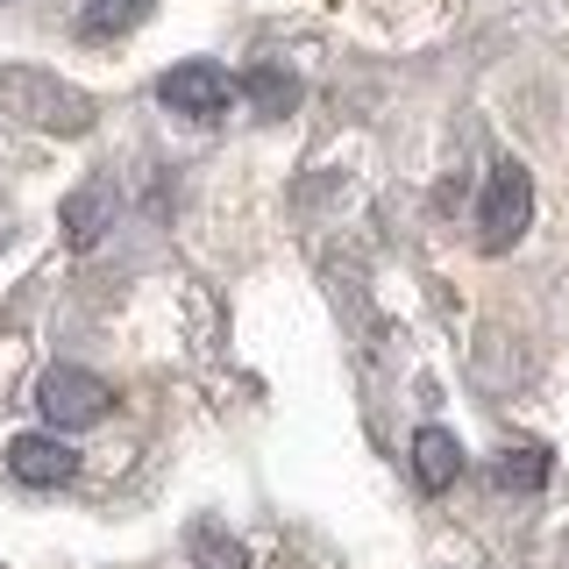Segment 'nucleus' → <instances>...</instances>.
I'll return each instance as SVG.
<instances>
[{
	"mask_svg": "<svg viewBox=\"0 0 569 569\" xmlns=\"http://www.w3.org/2000/svg\"><path fill=\"white\" fill-rule=\"evenodd\" d=\"M58 221H64V242H71V249H93V242L107 236V221H114V186L86 178V186L64 200V213H58Z\"/></svg>",
	"mask_w": 569,
	"mask_h": 569,
	"instance_id": "6",
	"label": "nucleus"
},
{
	"mask_svg": "<svg viewBox=\"0 0 569 569\" xmlns=\"http://www.w3.org/2000/svg\"><path fill=\"white\" fill-rule=\"evenodd\" d=\"M527 221H533V178L527 164H491L485 178V200H477V236H485V249H512L527 236Z\"/></svg>",
	"mask_w": 569,
	"mask_h": 569,
	"instance_id": "2",
	"label": "nucleus"
},
{
	"mask_svg": "<svg viewBox=\"0 0 569 569\" xmlns=\"http://www.w3.org/2000/svg\"><path fill=\"white\" fill-rule=\"evenodd\" d=\"M0 114L36 136H86L93 129V93H79L43 64H0Z\"/></svg>",
	"mask_w": 569,
	"mask_h": 569,
	"instance_id": "1",
	"label": "nucleus"
},
{
	"mask_svg": "<svg viewBox=\"0 0 569 569\" xmlns=\"http://www.w3.org/2000/svg\"><path fill=\"white\" fill-rule=\"evenodd\" d=\"M413 477H420V491H449L462 477V441L449 427H420L413 435Z\"/></svg>",
	"mask_w": 569,
	"mask_h": 569,
	"instance_id": "7",
	"label": "nucleus"
},
{
	"mask_svg": "<svg viewBox=\"0 0 569 569\" xmlns=\"http://www.w3.org/2000/svg\"><path fill=\"white\" fill-rule=\"evenodd\" d=\"M236 93H242V79H228V64H213V58H186V64H171L164 79H157V100H164L171 114H186V121L228 114Z\"/></svg>",
	"mask_w": 569,
	"mask_h": 569,
	"instance_id": "3",
	"label": "nucleus"
},
{
	"mask_svg": "<svg viewBox=\"0 0 569 569\" xmlns=\"http://www.w3.org/2000/svg\"><path fill=\"white\" fill-rule=\"evenodd\" d=\"M186 556H192V569H249V548L228 527H213V520H200L186 533Z\"/></svg>",
	"mask_w": 569,
	"mask_h": 569,
	"instance_id": "9",
	"label": "nucleus"
},
{
	"mask_svg": "<svg viewBox=\"0 0 569 569\" xmlns=\"http://www.w3.org/2000/svg\"><path fill=\"white\" fill-rule=\"evenodd\" d=\"M36 413L50 427H93L107 413V385L93 370H79V363H58V370L36 378Z\"/></svg>",
	"mask_w": 569,
	"mask_h": 569,
	"instance_id": "4",
	"label": "nucleus"
},
{
	"mask_svg": "<svg viewBox=\"0 0 569 569\" xmlns=\"http://www.w3.org/2000/svg\"><path fill=\"white\" fill-rule=\"evenodd\" d=\"M242 93H249V107H257L263 121H278V114L299 107V79L284 64H257V71H242Z\"/></svg>",
	"mask_w": 569,
	"mask_h": 569,
	"instance_id": "8",
	"label": "nucleus"
},
{
	"mask_svg": "<svg viewBox=\"0 0 569 569\" xmlns=\"http://www.w3.org/2000/svg\"><path fill=\"white\" fill-rule=\"evenodd\" d=\"M150 8H157V0H86L79 29H86V36L100 43V36H121V29H136V22H142Z\"/></svg>",
	"mask_w": 569,
	"mask_h": 569,
	"instance_id": "11",
	"label": "nucleus"
},
{
	"mask_svg": "<svg viewBox=\"0 0 569 569\" xmlns=\"http://www.w3.org/2000/svg\"><path fill=\"white\" fill-rule=\"evenodd\" d=\"M8 470L22 477L29 491H58V485L79 477V449L58 441V435H14L8 441Z\"/></svg>",
	"mask_w": 569,
	"mask_h": 569,
	"instance_id": "5",
	"label": "nucleus"
},
{
	"mask_svg": "<svg viewBox=\"0 0 569 569\" xmlns=\"http://www.w3.org/2000/svg\"><path fill=\"white\" fill-rule=\"evenodd\" d=\"M14 236V213H8V200H0V242H8Z\"/></svg>",
	"mask_w": 569,
	"mask_h": 569,
	"instance_id": "12",
	"label": "nucleus"
},
{
	"mask_svg": "<svg viewBox=\"0 0 569 569\" xmlns=\"http://www.w3.org/2000/svg\"><path fill=\"white\" fill-rule=\"evenodd\" d=\"M491 485L498 491H541L548 485V449H506L491 462Z\"/></svg>",
	"mask_w": 569,
	"mask_h": 569,
	"instance_id": "10",
	"label": "nucleus"
}]
</instances>
